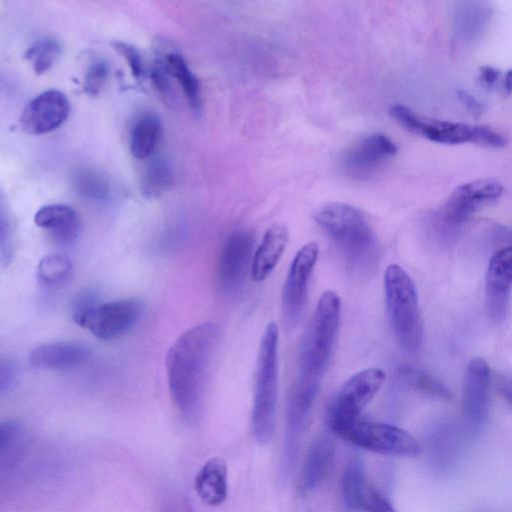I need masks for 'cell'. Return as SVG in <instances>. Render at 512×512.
I'll return each mask as SVG.
<instances>
[{"mask_svg": "<svg viewBox=\"0 0 512 512\" xmlns=\"http://www.w3.org/2000/svg\"><path fill=\"white\" fill-rule=\"evenodd\" d=\"M218 338L215 324L200 323L183 332L167 352L170 395L187 418H194L199 412Z\"/></svg>", "mask_w": 512, "mask_h": 512, "instance_id": "6da1fadb", "label": "cell"}, {"mask_svg": "<svg viewBox=\"0 0 512 512\" xmlns=\"http://www.w3.org/2000/svg\"><path fill=\"white\" fill-rule=\"evenodd\" d=\"M315 221L354 270L367 273L376 266L380 252L378 239L358 208L345 203H331L316 212Z\"/></svg>", "mask_w": 512, "mask_h": 512, "instance_id": "7a4b0ae2", "label": "cell"}, {"mask_svg": "<svg viewBox=\"0 0 512 512\" xmlns=\"http://www.w3.org/2000/svg\"><path fill=\"white\" fill-rule=\"evenodd\" d=\"M340 312L337 293L323 292L300 344L297 378L321 383L337 339Z\"/></svg>", "mask_w": 512, "mask_h": 512, "instance_id": "3957f363", "label": "cell"}, {"mask_svg": "<svg viewBox=\"0 0 512 512\" xmlns=\"http://www.w3.org/2000/svg\"><path fill=\"white\" fill-rule=\"evenodd\" d=\"M278 326L270 322L262 335L256 362L252 431L257 442H270L275 427L278 387Z\"/></svg>", "mask_w": 512, "mask_h": 512, "instance_id": "277c9868", "label": "cell"}, {"mask_svg": "<svg viewBox=\"0 0 512 512\" xmlns=\"http://www.w3.org/2000/svg\"><path fill=\"white\" fill-rule=\"evenodd\" d=\"M385 301L389 320L400 347L416 352L422 341L418 293L411 276L399 265L384 271Z\"/></svg>", "mask_w": 512, "mask_h": 512, "instance_id": "5b68a950", "label": "cell"}, {"mask_svg": "<svg viewBox=\"0 0 512 512\" xmlns=\"http://www.w3.org/2000/svg\"><path fill=\"white\" fill-rule=\"evenodd\" d=\"M390 114L406 130L437 143H474L492 148H502L507 143L503 134L486 125L430 119L401 104L394 105Z\"/></svg>", "mask_w": 512, "mask_h": 512, "instance_id": "8992f818", "label": "cell"}, {"mask_svg": "<svg viewBox=\"0 0 512 512\" xmlns=\"http://www.w3.org/2000/svg\"><path fill=\"white\" fill-rule=\"evenodd\" d=\"M338 436L363 449L386 455L417 456L421 447L405 430L359 417L332 429Z\"/></svg>", "mask_w": 512, "mask_h": 512, "instance_id": "52a82bcc", "label": "cell"}, {"mask_svg": "<svg viewBox=\"0 0 512 512\" xmlns=\"http://www.w3.org/2000/svg\"><path fill=\"white\" fill-rule=\"evenodd\" d=\"M501 182L483 178L459 185L436 214L439 232L457 231L480 207L497 201L503 194Z\"/></svg>", "mask_w": 512, "mask_h": 512, "instance_id": "ba28073f", "label": "cell"}, {"mask_svg": "<svg viewBox=\"0 0 512 512\" xmlns=\"http://www.w3.org/2000/svg\"><path fill=\"white\" fill-rule=\"evenodd\" d=\"M385 379V372L377 367L366 368L352 375L329 407L327 421L330 429L358 418Z\"/></svg>", "mask_w": 512, "mask_h": 512, "instance_id": "9c48e42d", "label": "cell"}, {"mask_svg": "<svg viewBox=\"0 0 512 512\" xmlns=\"http://www.w3.org/2000/svg\"><path fill=\"white\" fill-rule=\"evenodd\" d=\"M318 254L316 242L306 243L290 265L282 291V315L288 330L295 329L302 319Z\"/></svg>", "mask_w": 512, "mask_h": 512, "instance_id": "30bf717a", "label": "cell"}, {"mask_svg": "<svg viewBox=\"0 0 512 512\" xmlns=\"http://www.w3.org/2000/svg\"><path fill=\"white\" fill-rule=\"evenodd\" d=\"M253 235L247 230H236L225 240L217 265V282L223 292L237 290L252 266Z\"/></svg>", "mask_w": 512, "mask_h": 512, "instance_id": "8fae6325", "label": "cell"}, {"mask_svg": "<svg viewBox=\"0 0 512 512\" xmlns=\"http://www.w3.org/2000/svg\"><path fill=\"white\" fill-rule=\"evenodd\" d=\"M142 313V303L134 298L100 302L85 329L101 340L116 339L133 328Z\"/></svg>", "mask_w": 512, "mask_h": 512, "instance_id": "7c38bea8", "label": "cell"}, {"mask_svg": "<svg viewBox=\"0 0 512 512\" xmlns=\"http://www.w3.org/2000/svg\"><path fill=\"white\" fill-rule=\"evenodd\" d=\"M396 144L385 134H371L344 153L341 165L346 174L364 179L373 175L395 156Z\"/></svg>", "mask_w": 512, "mask_h": 512, "instance_id": "4fadbf2b", "label": "cell"}, {"mask_svg": "<svg viewBox=\"0 0 512 512\" xmlns=\"http://www.w3.org/2000/svg\"><path fill=\"white\" fill-rule=\"evenodd\" d=\"M69 101L58 90H47L34 97L23 109L19 123L30 135H41L58 128L68 117Z\"/></svg>", "mask_w": 512, "mask_h": 512, "instance_id": "5bb4252c", "label": "cell"}, {"mask_svg": "<svg viewBox=\"0 0 512 512\" xmlns=\"http://www.w3.org/2000/svg\"><path fill=\"white\" fill-rule=\"evenodd\" d=\"M511 288L512 246H508L491 257L486 272V306L494 322H500L506 316Z\"/></svg>", "mask_w": 512, "mask_h": 512, "instance_id": "9a60e30c", "label": "cell"}, {"mask_svg": "<svg viewBox=\"0 0 512 512\" xmlns=\"http://www.w3.org/2000/svg\"><path fill=\"white\" fill-rule=\"evenodd\" d=\"M320 383L297 378L286 406V452L294 457L298 441L307 429Z\"/></svg>", "mask_w": 512, "mask_h": 512, "instance_id": "2e32d148", "label": "cell"}, {"mask_svg": "<svg viewBox=\"0 0 512 512\" xmlns=\"http://www.w3.org/2000/svg\"><path fill=\"white\" fill-rule=\"evenodd\" d=\"M89 355V349L81 343L57 341L31 349L28 361L38 369L67 371L84 364Z\"/></svg>", "mask_w": 512, "mask_h": 512, "instance_id": "e0dca14e", "label": "cell"}, {"mask_svg": "<svg viewBox=\"0 0 512 512\" xmlns=\"http://www.w3.org/2000/svg\"><path fill=\"white\" fill-rule=\"evenodd\" d=\"M490 369L484 359L476 357L468 363L463 388V407L472 421H481L488 409Z\"/></svg>", "mask_w": 512, "mask_h": 512, "instance_id": "ac0fdd59", "label": "cell"}, {"mask_svg": "<svg viewBox=\"0 0 512 512\" xmlns=\"http://www.w3.org/2000/svg\"><path fill=\"white\" fill-rule=\"evenodd\" d=\"M34 222L38 227L47 230L61 244L73 243L80 231L77 212L65 204L42 206L35 213Z\"/></svg>", "mask_w": 512, "mask_h": 512, "instance_id": "d6986e66", "label": "cell"}, {"mask_svg": "<svg viewBox=\"0 0 512 512\" xmlns=\"http://www.w3.org/2000/svg\"><path fill=\"white\" fill-rule=\"evenodd\" d=\"M288 241L289 232L285 225L277 223L267 229L253 256L251 275L254 281H264L271 274Z\"/></svg>", "mask_w": 512, "mask_h": 512, "instance_id": "ffe728a7", "label": "cell"}, {"mask_svg": "<svg viewBox=\"0 0 512 512\" xmlns=\"http://www.w3.org/2000/svg\"><path fill=\"white\" fill-rule=\"evenodd\" d=\"M228 470L221 457H213L206 461L194 479V490L199 499L208 506H218L227 497Z\"/></svg>", "mask_w": 512, "mask_h": 512, "instance_id": "44dd1931", "label": "cell"}, {"mask_svg": "<svg viewBox=\"0 0 512 512\" xmlns=\"http://www.w3.org/2000/svg\"><path fill=\"white\" fill-rule=\"evenodd\" d=\"M334 442L329 437L314 441L305 458L301 483L304 489H316L328 475L334 459Z\"/></svg>", "mask_w": 512, "mask_h": 512, "instance_id": "7402d4cb", "label": "cell"}, {"mask_svg": "<svg viewBox=\"0 0 512 512\" xmlns=\"http://www.w3.org/2000/svg\"><path fill=\"white\" fill-rule=\"evenodd\" d=\"M163 58L169 74L180 85L191 109L199 112L202 105L200 84L185 58L175 51L166 53Z\"/></svg>", "mask_w": 512, "mask_h": 512, "instance_id": "603a6c76", "label": "cell"}, {"mask_svg": "<svg viewBox=\"0 0 512 512\" xmlns=\"http://www.w3.org/2000/svg\"><path fill=\"white\" fill-rule=\"evenodd\" d=\"M160 122L154 115L138 118L130 132V152L137 159L149 157L155 150L160 137Z\"/></svg>", "mask_w": 512, "mask_h": 512, "instance_id": "cb8c5ba5", "label": "cell"}, {"mask_svg": "<svg viewBox=\"0 0 512 512\" xmlns=\"http://www.w3.org/2000/svg\"><path fill=\"white\" fill-rule=\"evenodd\" d=\"M73 272L71 259L60 253L44 256L38 263L36 276L46 288H57L69 281Z\"/></svg>", "mask_w": 512, "mask_h": 512, "instance_id": "d4e9b609", "label": "cell"}, {"mask_svg": "<svg viewBox=\"0 0 512 512\" xmlns=\"http://www.w3.org/2000/svg\"><path fill=\"white\" fill-rule=\"evenodd\" d=\"M172 181L173 172L167 160L162 157L154 158L141 177V193L148 199L158 198L169 189Z\"/></svg>", "mask_w": 512, "mask_h": 512, "instance_id": "484cf974", "label": "cell"}, {"mask_svg": "<svg viewBox=\"0 0 512 512\" xmlns=\"http://www.w3.org/2000/svg\"><path fill=\"white\" fill-rule=\"evenodd\" d=\"M363 464L359 459L350 460L342 474L341 488L346 505L360 510V503L367 485Z\"/></svg>", "mask_w": 512, "mask_h": 512, "instance_id": "4316f807", "label": "cell"}, {"mask_svg": "<svg viewBox=\"0 0 512 512\" xmlns=\"http://www.w3.org/2000/svg\"><path fill=\"white\" fill-rule=\"evenodd\" d=\"M400 378L412 389L439 399H449L450 391L431 374L412 367H404L399 371Z\"/></svg>", "mask_w": 512, "mask_h": 512, "instance_id": "83f0119b", "label": "cell"}, {"mask_svg": "<svg viewBox=\"0 0 512 512\" xmlns=\"http://www.w3.org/2000/svg\"><path fill=\"white\" fill-rule=\"evenodd\" d=\"M60 53V43L54 38L46 37L35 41L26 50L24 57L31 63L34 72L41 75L53 66Z\"/></svg>", "mask_w": 512, "mask_h": 512, "instance_id": "f1b7e54d", "label": "cell"}, {"mask_svg": "<svg viewBox=\"0 0 512 512\" xmlns=\"http://www.w3.org/2000/svg\"><path fill=\"white\" fill-rule=\"evenodd\" d=\"M73 185L77 193L88 199L101 200L108 194L106 180L97 172L91 170L78 171L74 175Z\"/></svg>", "mask_w": 512, "mask_h": 512, "instance_id": "f546056e", "label": "cell"}, {"mask_svg": "<svg viewBox=\"0 0 512 512\" xmlns=\"http://www.w3.org/2000/svg\"><path fill=\"white\" fill-rule=\"evenodd\" d=\"M152 84L159 97L167 106H173L176 103V96L171 83L169 74L163 57L156 58L150 70Z\"/></svg>", "mask_w": 512, "mask_h": 512, "instance_id": "4dcf8cb0", "label": "cell"}, {"mask_svg": "<svg viewBox=\"0 0 512 512\" xmlns=\"http://www.w3.org/2000/svg\"><path fill=\"white\" fill-rule=\"evenodd\" d=\"M99 303V297L94 291H86L79 294L72 304L71 316L73 321L78 326L85 328Z\"/></svg>", "mask_w": 512, "mask_h": 512, "instance_id": "1f68e13d", "label": "cell"}, {"mask_svg": "<svg viewBox=\"0 0 512 512\" xmlns=\"http://www.w3.org/2000/svg\"><path fill=\"white\" fill-rule=\"evenodd\" d=\"M109 66L103 60H98L93 62L86 71L84 81H83V90L84 92L92 97L97 96L108 77Z\"/></svg>", "mask_w": 512, "mask_h": 512, "instance_id": "d6a6232c", "label": "cell"}, {"mask_svg": "<svg viewBox=\"0 0 512 512\" xmlns=\"http://www.w3.org/2000/svg\"><path fill=\"white\" fill-rule=\"evenodd\" d=\"M115 51L121 55L129 66L133 77L141 81L145 76V69L143 60L138 49L121 40H116L111 43Z\"/></svg>", "mask_w": 512, "mask_h": 512, "instance_id": "836d02e7", "label": "cell"}, {"mask_svg": "<svg viewBox=\"0 0 512 512\" xmlns=\"http://www.w3.org/2000/svg\"><path fill=\"white\" fill-rule=\"evenodd\" d=\"M360 509L365 512H397L388 499L370 483L365 487Z\"/></svg>", "mask_w": 512, "mask_h": 512, "instance_id": "e575fe53", "label": "cell"}, {"mask_svg": "<svg viewBox=\"0 0 512 512\" xmlns=\"http://www.w3.org/2000/svg\"><path fill=\"white\" fill-rule=\"evenodd\" d=\"M18 379V370L9 359L0 361V395H5L14 389Z\"/></svg>", "mask_w": 512, "mask_h": 512, "instance_id": "d590c367", "label": "cell"}, {"mask_svg": "<svg viewBox=\"0 0 512 512\" xmlns=\"http://www.w3.org/2000/svg\"><path fill=\"white\" fill-rule=\"evenodd\" d=\"M500 70L492 66H482L479 69V81L487 89L493 88L500 78Z\"/></svg>", "mask_w": 512, "mask_h": 512, "instance_id": "8d00e7d4", "label": "cell"}, {"mask_svg": "<svg viewBox=\"0 0 512 512\" xmlns=\"http://www.w3.org/2000/svg\"><path fill=\"white\" fill-rule=\"evenodd\" d=\"M457 96L459 100L464 104V106L475 116L481 115L485 107L479 102L473 95L469 94L467 91L458 90Z\"/></svg>", "mask_w": 512, "mask_h": 512, "instance_id": "74e56055", "label": "cell"}, {"mask_svg": "<svg viewBox=\"0 0 512 512\" xmlns=\"http://www.w3.org/2000/svg\"><path fill=\"white\" fill-rule=\"evenodd\" d=\"M499 390L502 397L512 406V379H504L500 382Z\"/></svg>", "mask_w": 512, "mask_h": 512, "instance_id": "f35d334b", "label": "cell"}, {"mask_svg": "<svg viewBox=\"0 0 512 512\" xmlns=\"http://www.w3.org/2000/svg\"><path fill=\"white\" fill-rule=\"evenodd\" d=\"M503 88L506 94L512 93V69H509L505 74Z\"/></svg>", "mask_w": 512, "mask_h": 512, "instance_id": "ab89813d", "label": "cell"}]
</instances>
